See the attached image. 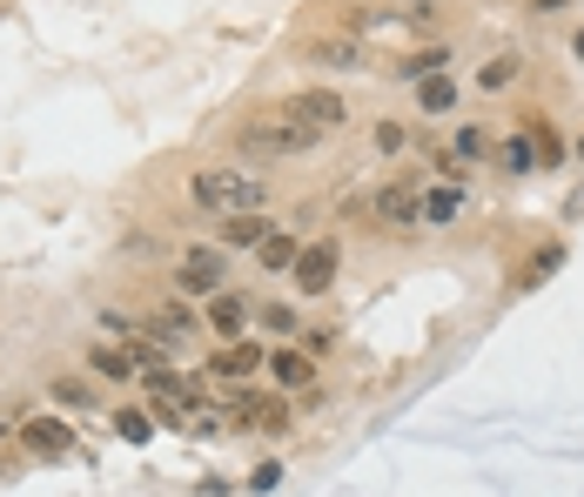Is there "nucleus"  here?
Segmentation results:
<instances>
[{"instance_id": "nucleus-1", "label": "nucleus", "mask_w": 584, "mask_h": 497, "mask_svg": "<svg viewBox=\"0 0 584 497\" xmlns=\"http://www.w3.org/2000/svg\"><path fill=\"white\" fill-rule=\"evenodd\" d=\"M189 189H195V202L215 209V215H256V209L269 202V176H256V169H202Z\"/></svg>"}, {"instance_id": "nucleus-2", "label": "nucleus", "mask_w": 584, "mask_h": 497, "mask_svg": "<svg viewBox=\"0 0 584 497\" xmlns=\"http://www.w3.org/2000/svg\"><path fill=\"white\" fill-rule=\"evenodd\" d=\"M316 148V128L289 121V115H256L242 128V155H256V161H289V155H309Z\"/></svg>"}, {"instance_id": "nucleus-3", "label": "nucleus", "mask_w": 584, "mask_h": 497, "mask_svg": "<svg viewBox=\"0 0 584 497\" xmlns=\"http://www.w3.org/2000/svg\"><path fill=\"white\" fill-rule=\"evenodd\" d=\"M370 209H376V222H390V229H416V222H424V176H396V182H383Z\"/></svg>"}, {"instance_id": "nucleus-4", "label": "nucleus", "mask_w": 584, "mask_h": 497, "mask_svg": "<svg viewBox=\"0 0 584 497\" xmlns=\"http://www.w3.org/2000/svg\"><path fill=\"white\" fill-rule=\"evenodd\" d=\"M222 283H229V256H222V248H189V256L176 263V289L182 296H222Z\"/></svg>"}, {"instance_id": "nucleus-5", "label": "nucleus", "mask_w": 584, "mask_h": 497, "mask_svg": "<svg viewBox=\"0 0 584 497\" xmlns=\"http://www.w3.org/2000/svg\"><path fill=\"white\" fill-rule=\"evenodd\" d=\"M337 263H343V248H337V242H302V256H296L289 276H296L302 296H322L329 283H337Z\"/></svg>"}, {"instance_id": "nucleus-6", "label": "nucleus", "mask_w": 584, "mask_h": 497, "mask_svg": "<svg viewBox=\"0 0 584 497\" xmlns=\"http://www.w3.org/2000/svg\"><path fill=\"white\" fill-rule=\"evenodd\" d=\"M283 115H289V121H302V128H316V135H329V128H343V121H350L343 95H329V88H302Z\"/></svg>"}, {"instance_id": "nucleus-7", "label": "nucleus", "mask_w": 584, "mask_h": 497, "mask_svg": "<svg viewBox=\"0 0 584 497\" xmlns=\"http://www.w3.org/2000/svg\"><path fill=\"white\" fill-rule=\"evenodd\" d=\"M256 370H269L263 343H222L209 357V377H222V383H242V377H256Z\"/></svg>"}, {"instance_id": "nucleus-8", "label": "nucleus", "mask_w": 584, "mask_h": 497, "mask_svg": "<svg viewBox=\"0 0 584 497\" xmlns=\"http://www.w3.org/2000/svg\"><path fill=\"white\" fill-rule=\"evenodd\" d=\"M21 444H28L34 457H74V431H67V424H54V417L21 424Z\"/></svg>"}, {"instance_id": "nucleus-9", "label": "nucleus", "mask_w": 584, "mask_h": 497, "mask_svg": "<svg viewBox=\"0 0 584 497\" xmlns=\"http://www.w3.org/2000/svg\"><path fill=\"white\" fill-rule=\"evenodd\" d=\"M269 377H276L283 390H302V396H316V363H309L302 350H269Z\"/></svg>"}, {"instance_id": "nucleus-10", "label": "nucleus", "mask_w": 584, "mask_h": 497, "mask_svg": "<svg viewBox=\"0 0 584 497\" xmlns=\"http://www.w3.org/2000/svg\"><path fill=\"white\" fill-rule=\"evenodd\" d=\"M209 329H215V337H229V343H242V329H248V303L242 296H209Z\"/></svg>"}, {"instance_id": "nucleus-11", "label": "nucleus", "mask_w": 584, "mask_h": 497, "mask_svg": "<svg viewBox=\"0 0 584 497\" xmlns=\"http://www.w3.org/2000/svg\"><path fill=\"white\" fill-rule=\"evenodd\" d=\"M235 417L248 431H283V403L276 396H256V390H235Z\"/></svg>"}, {"instance_id": "nucleus-12", "label": "nucleus", "mask_w": 584, "mask_h": 497, "mask_svg": "<svg viewBox=\"0 0 584 497\" xmlns=\"http://www.w3.org/2000/svg\"><path fill=\"white\" fill-rule=\"evenodd\" d=\"M269 229H276V222L256 209V215H229L215 235H222V248H263V235H269Z\"/></svg>"}, {"instance_id": "nucleus-13", "label": "nucleus", "mask_w": 584, "mask_h": 497, "mask_svg": "<svg viewBox=\"0 0 584 497\" xmlns=\"http://www.w3.org/2000/svg\"><path fill=\"white\" fill-rule=\"evenodd\" d=\"M464 195H470V189H457V182H444V189H424V229H444V222H457V215H464Z\"/></svg>"}, {"instance_id": "nucleus-14", "label": "nucleus", "mask_w": 584, "mask_h": 497, "mask_svg": "<svg viewBox=\"0 0 584 497\" xmlns=\"http://www.w3.org/2000/svg\"><path fill=\"white\" fill-rule=\"evenodd\" d=\"M141 329H148V337H161V343H176V337H195V316H189L182 303H161Z\"/></svg>"}, {"instance_id": "nucleus-15", "label": "nucleus", "mask_w": 584, "mask_h": 497, "mask_svg": "<svg viewBox=\"0 0 584 497\" xmlns=\"http://www.w3.org/2000/svg\"><path fill=\"white\" fill-rule=\"evenodd\" d=\"M256 256H263V269H296V256H302V242H296L289 229H269V235H263V248H256Z\"/></svg>"}, {"instance_id": "nucleus-16", "label": "nucleus", "mask_w": 584, "mask_h": 497, "mask_svg": "<svg viewBox=\"0 0 584 497\" xmlns=\"http://www.w3.org/2000/svg\"><path fill=\"white\" fill-rule=\"evenodd\" d=\"M558 269H564V242H544L538 256L518 269V289H538V283H544V276H558Z\"/></svg>"}, {"instance_id": "nucleus-17", "label": "nucleus", "mask_w": 584, "mask_h": 497, "mask_svg": "<svg viewBox=\"0 0 584 497\" xmlns=\"http://www.w3.org/2000/svg\"><path fill=\"white\" fill-rule=\"evenodd\" d=\"M416 102H424V115H450L457 81H450V74H424V81H416Z\"/></svg>"}, {"instance_id": "nucleus-18", "label": "nucleus", "mask_w": 584, "mask_h": 497, "mask_svg": "<svg viewBox=\"0 0 584 497\" xmlns=\"http://www.w3.org/2000/svg\"><path fill=\"white\" fill-rule=\"evenodd\" d=\"M538 169V148H531V135L518 128L511 141H505V176H531Z\"/></svg>"}, {"instance_id": "nucleus-19", "label": "nucleus", "mask_w": 584, "mask_h": 497, "mask_svg": "<svg viewBox=\"0 0 584 497\" xmlns=\"http://www.w3.org/2000/svg\"><path fill=\"white\" fill-rule=\"evenodd\" d=\"M256 322L269 329V337H302V329H296V309H289V303H263V309H256Z\"/></svg>"}, {"instance_id": "nucleus-20", "label": "nucleus", "mask_w": 584, "mask_h": 497, "mask_svg": "<svg viewBox=\"0 0 584 497\" xmlns=\"http://www.w3.org/2000/svg\"><path fill=\"white\" fill-rule=\"evenodd\" d=\"M309 54L329 61V67H363V47H357V41H316Z\"/></svg>"}, {"instance_id": "nucleus-21", "label": "nucleus", "mask_w": 584, "mask_h": 497, "mask_svg": "<svg viewBox=\"0 0 584 497\" xmlns=\"http://www.w3.org/2000/svg\"><path fill=\"white\" fill-rule=\"evenodd\" d=\"M88 363H95L102 377H115V383L135 370V357H128V350H108V343H95V350H88Z\"/></svg>"}, {"instance_id": "nucleus-22", "label": "nucleus", "mask_w": 584, "mask_h": 497, "mask_svg": "<svg viewBox=\"0 0 584 497\" xmlns=\"http://www.w3.org/2000/svg\"><path fill=\"white\" fill-rule=\"evenodd\" d=\"M518 81V54H497L490 67H477V88H511Z\"/></svg>"}, {"instance_id": "nucleus-23", "label": "nucleus", "mask_w": 584, "mask_h": 497, "mask_svg": "<svg viewBox=\"0 0 584 497\" xmlns=\"http://www.w3.org/2000/svg\"><path fill=\"white\" fill-rule=\"evenodd\" d=\"M115 431H121L128 444H148V437H155V424L141 417V410H115Z\"/></svg>"}, {"instance_id": "nucleus-24", "label": "nucleus", "mask_w": 584, "mask_h": 497, "mask_svg": "<svg viewBox=\"0 0 584 497\" xmlns=\"http://www.w3.org/2000/svg\"><path fill=\"white\" fill-rule=\"evenodd\" d=\"M490 155V135L484 128H457V161H484Z\"/></svg>"}, {"instance_id": "nucleus-25", "label": "nucleus", "mask_w": 584, "mask_h": 497, "mask_svg": "<svg viewBox=\"0 0 584 497\" xmlns=\"http://www.w3.org/2000/svg\"><path fill=\"white\" fill-rule=\"evenodd\" d=\"M54 396H61L67 410H88V403H95V390H88V383H74V377H61V383H54Z\"/></svg>"}, {"instance_id": "nucleus-26", "label": "nucleus", "mask_w": 584, "mask_h": 497, "mask_svg": "<svg viewBox=\"0 0 584 497\" xmlns=\"http://www.w3.org/2000/svg\"><path fill=\"white\" fill-rule=\"evenodd\" d=\"M302 350L309 357H329V350H337V329H302Z\"/></svg>"}, {"instance_id": "nucleus-27", "label": "nucleus", "mask_w": 584, "mask_h": 497, "mask_svg": "<svg viewBox=\"0 0 584 497\" xmlns=\"http://www.w3.org/2000/svg\"><path fill=\"white\" fill-rule=\"evenodd\" d=\"M403 141H410V135H403V128H396V121H376V148H383V155H396V148H403Z\"/></svg>"}, {"instance_id": "nucleus-28", "label": "nucleus", "mask_w": 584, "mask_h": 497, "mask_svg": "<svg viewBox=\"0 0 584 497\" xmlns=\"http://www.w3.org/2000/svg\"><path fill=\"white\" fill-rule=\"evenodd\" d=\"M283 484V464H256V477H248V490H276Z\"/></svg>"}, {"instance_id": "nucleus-29", "label": "nucleus", "mask_w": 584, "mask_h": 497, "mask_svg": "<svg viewBox=\"0 0 584 497\" xmlns=\"http://www.w3.org/2000/svg\"><path fill=\"white\" fill-rule=\"evenodd\" d=\"M564 215H571V222H584V182H577V189L564 195Z\"/></svg>"}, {"instance_id": "nucleus-30", "label": "nucleus", "mask_w": 584, "mask_h": 497, "mask_svg": "<svg viewBox=\"0 0 584 497\" xmlns=\"http://www.w3.org/2000/svg\"><path fill=\"white\" fill-rule=\"evenodd\" d=\"M531 8H544V14H558V8H571V0H531Z\"/></svg>"}, {"instance_id": "nucleus-31", "label": "nucleus", "mask_w": 584, "mask_h": 497, "mask_svg": "<svg viewBox=\"0 0 584 497\" xmlns=\"http://www.w3.org/2000/svg\"><path fill=\"white\" fill-rule=\"evenodd\" d=\"M571 54H577V61H584V28H577V41H571Z\"/></svg>"}, {"instance_id": "nucleus-32", "label": "nucleus", "mask_w": 584, "mask_h": 497, "mask_svg": "<svg viewBox=\"0 0 584 497\" xmlns=\"http://www.w3.org/2000/svg\"><path fill=\"white\" fill-rule=\"evenodd\" d=\"M577 161H584V135H577Z\"/></svg>"}, {"instance_id": "nucleus-33", "label": "nucleus", "mask_w": 584, "mask_h": 497, "mask_svg": "<svg viewBox=\"0 0 584 497\" xmlns=\"http://www.w3.org/2000/svg\"><path fill=\"white\" fill-rule=\"evenodd\" d=\"M0 437H8V424H0Z\"/></svg>"}]
</instances>
